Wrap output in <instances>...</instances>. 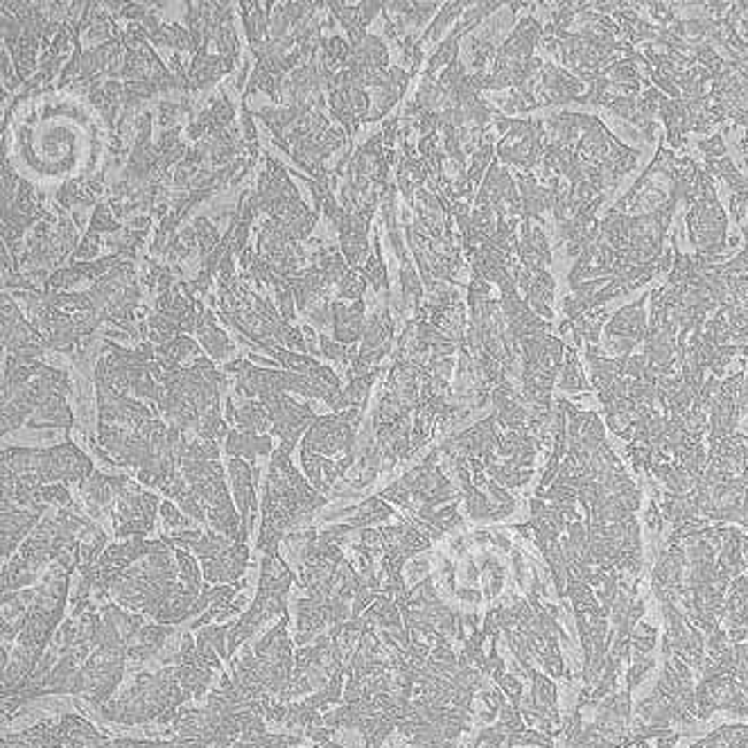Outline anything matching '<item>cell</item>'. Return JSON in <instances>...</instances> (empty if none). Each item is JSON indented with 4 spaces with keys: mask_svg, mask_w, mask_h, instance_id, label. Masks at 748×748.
<instances>
[{
    "mask_svg": "<svg viewBox=\"0 0 748 748\" xmlns=\"http://www.w3.org/2000/svg\"><path fill=\"white\" fill-rule=\"evenodd\" d=\"M633 748H649V739H643V742H637Z\"/></svg>",
    "mask_w": 748,
    "mask_h": 748,
    "instance_id": "obj_36",
    "label": "cell"
},
{
    "mask_svg": "<svg viewBox=\"0 0 748 748\" xmlns=\"http://www.w3.org/2000/svg\"><path fill=\"white\" fill-rule=\"evenodd\" d=\"M195 233H197V243H199V253L202 256H211L220 244V233L218 228L212 227L206 218L195 220Z\"/></svg>",
    "mask_w": 748,
    "mask_h": 748,
    "instance_id": "obj_22",
    "label": "cell"
},
{
    "mask_svg": "<svg viewBox=\"0 0 748 748\" xmlns=\"http://www.w3.org/2000/svg\"><path fill=\"white\" fill-rule=\"evenodd\" d=\"M660 615L665 620V633H662L660 656L678 658L692 669L703 672L706 667V633L690 622L685 613L674 604H658Z\"/></svg>",
    "mask_w": 748,
    "mask_h": 748,
    "instance_id": "obj_5",
    "label": "cell"
},
{
    "mask_svg": "<svg viewBox=\"0 0 748 748\" xmlns=\"http://www.w3.org/2000/svg\"><path fill=\"white\" fill-rule=\"evenodd\" d=\"M158 113H161V127H167V125H173V122L177 120V116L181 113V106L174 104V102H161V106H158Z\"/></svg>",
    "mask_w": 748,
    "mask_h": 748,
    "instance_id": "obj_31",
    "label": "cell"
},
{
    "mask_svg": "<svg viewBox=\"0 0 748 748\" xmlns=\"http://www.w3.org/2000/svg\"><path fill=\"white\" fill-rule=\"evenodd\" d=\"M100 233L89 231L87 238L81 240L80 247L73 253V260H75V263H89V260H91L93 263V258H96L97 251H100Z\"/></svg>",
    "mask_w": 748,
    "mask_h": 748,
    "instance_id": "obj_30",
    "label": "cell"
},
{
    "mask_svg": "<svg viewBox=\"0 0 748 748\" xmlns=\"http://www.w3.org/2000/svg\"><path fill=\"white\" fill-rule=\"evenodd\" d=\"M224 452L228 457H244L251 461L258 455L272 457V435H249L243 430H231L224 441Z\"/></svg>",
    "mask_w": 748,
    "mask_h": 748,
    "instance_id": "obj_10",
    "label": "cell"
},
{
    "mask_svg": "<svg viewBox=\"0 0 748 748\" xmlns=\"http://www.w3.org/2000/svg\"><path fill=\"white\" fill-rule=\"evenodd\" d=\"M362 274H365V279L374 285L375 292H387V289H389L387 267H384V263L380 260V256H371L369 263H366L365 269H362Z\"/></svg>",
    "mask_w": 748,
    "mask_h": 748,
    "instance_id": "obj_27",
    "label": "cell"
},
{
    "mask_svg": "<svg viewBox=\"0 0 748 748\" xmlns=\"http://www.w3.org/2000/svg\"><path fill=\"white\" fill-rule=\"evenodd\" d=\"M649 301V294L637 297L628 305L617 310L611 319H608L606 328H604V349L613 355V358H627L633 355L637 344H643L647 339L649 330V317L644 312V304ZM604 351V353H606Z\"/></svg>",
    "mask_w": 748,
    "mask_h": 748,
    "instance_id": "obj_6",
    "label": "cell"
},
{
    "mask_svg": "<svg viewBox=\"0 0 748 748\" xmlns=\"http://www.w3.org/2000/svg\"><path fill=\"white\" fill-rule=\"evenodd\" d=\"M714 188H717L714 177L703 166L697 174V192H694L692 202L688 204L690 211L685 215V228H688V240L697 249L694 251L697 256L723 263L730 247L729 220H726V212L719 204Z\"/></svg>",
    "mask_w": 748,
    "mask_h": 748,
    "instance_id": "obj_3",
    "label": "cell"
},
{
    "mask_svg": "<svg viewBox=\"0 0 748 748\" xmlns=\"http://www.w3.org/2000/svg\"><path fill=\"white\" fill-rule=\"evenodd\" d=\"M466 3H445L443 7H441L439 16H436L435 20L430 23V27H428V32L423 35V39H420L419 46H423V43H428V41H436L441 36V32L445 30V27L451 26L452 20L459 19L461 14H466Z\"/></svg>",
    "mask_w": 748,
    "mask_h": 748,
    "instance_id": "obj_18",
    "label": "cell"
},
{
    "mask_svg": "<svg viewBox=\"0 0 748 748\" xmlns=\"http://www.w3.org/2000/svg\"><path fill=\"white\" fill-rule=\"evenodd\" d=\"M714 713L748 717V697L735 676L733 647L717 658H706V667L697 685V719L708 721Z\"/></svg>",
    "mask_w": 748,
    "mask_h": 748,
    "instance_id": "obj_4",
    "label": "cell"
},
{
    "mask_svg": "<svg viewBox=\"0 0 748 748\" xmlns=\"http://www.w3.org/2000/svg\"><path fill=\"white\" fill-rule=\"evenodd\" d=\"M557 387L566 394H583V391H592V382L588 380L586 371H583L582 362H579V353L574 346H567L566 362H563L561 375H559Z\"/></svg>",
    "mask_w": 748,
    "mask_h": 748,
    "instance_id": "obj_12",
    "label": "cell"
},
{
    "mask_svg": "<svg viewBox=\"0 0 748 748\" xmlns=\"http://www.w3.org/2000/svg\"><path fill=\"white\" fill-rule=\"evenodd\" d=\"M631 723L647 729L694 726L697 719V688L690 665L678 658H662L660 681L649 697L640 698Z\"/></svg>",
    "mask_w": 748,
    "mask_h": 748,
    "instance_id": "obj_1",
    "label": "cell"
},
{
    "mask_svg": "<svg viewBox=\"0 0 748 748\" xmlns=\"http://www.w3.org/2000/svg\"><path fill=\"white\" fill-rule=\"evenodd\" d=\"M163 518V525H166L167 531H181L190 527V521L183 516V511L174 505L173 500H163L161 509H158Z\"/></svg>",
    "mask_w": 748,
    "mask_h": 748,
    "instance_id": "obj_28",
    "label": "cell"
},
{
    "mask_svg": "<svg viewBox=\"0 0 748 748\" xmlns=\"http://www.w3.org/2000/svg\"><path fill=\"white\" fill-rule=\"evenodd\" d=\"M723 627L733 644L748 643V572L730 583L723 606Z\"/></svg>",
    "mask_w": 748,
    "mask_h": 748,
    "instance_id": "obj_8",
    "label": "cell"
},
{
    "mask_svg": "<svg viewBox=\"0 0 748 748\" xmlns=\"http://www.w3.org/2000/svg\"><path fill=\"white\" fill-rule=\"evenodd\" d=\"M238 430L249 432V435H269L272 432V416L267 407L260 400H247L238 405V416H235Z\"/></svg>",
    "mask_w": 748,
    "mask_h": 748,
    "instance_id": "obj_13",
    "label": "cell"
},
{
    "mask_svg": "<svg viewBox=\"0 0 748 748\" xmlns=\"http://www.w3.org/2000/svg\"><path fill=\"white\" fill-rule=\"evenodd\" d=\"M319 346H321V355L333 362H337L339 366H351L353 365V358H351V346L339 344L335 339L326 337V335H319Z\"/></svg>",
    "mask_w": 748,
    "mask_h": 748,
    "instance_id": "obj_25",
    "label": "cell"
},
{
    "mask_svg": "<svg viewBox=\"0 0 748 748\" xmlns=\"http://www.w3.org/2000/svg\"><path fill=\"white\" fill-rule=\"evenodd\" d=\"M566 597H570L572 602V615H574L579 643H582L583 652V688L595 690V685L602 678L604 667H606L608 652H611V613L599 604L595 588L579 582L572 574H567Z\"/></svg>",
    "mask_w": 748,
    "mask_h": 748,
    "instance_id": "obj_2",
    "label": "cell"
},
{
    "mask_svg": "<svg viewBox=\"0 0 748 748\" xmlns=\"http://www.w3.org/2000/svg\"><path fill=\"white\" fill-rule=\"evenodd\" d=\"M658 643V628L647 622H640L633 628L631 636V658L637 656H652Z\"/></svg>",
    "mask_w": 748,
    "mask_h": 748,
    "instance_id": "obj_19",
    "label": "cell"
},
{
    "mask_svg": "<svg viewBox=\"0 0 748 748\" xmlns=\"http://www.w3.org/2000/svg\"><path fill=\"white\" fill-rule=\"evenodd\" d=\"M400 288H403V297L407 304H419V298L423 297V285L419 281V274L416 269H412L410 263H403V269H400Z\"/></svg>",
    "mask_w": 748,
    "mask_h": 748,
    "instance_id": "obj_24",
    "label": "cell"
},
{
    "mask_svg": "<svg viewBox=\"0 0 748 748\" xmlns=\"http://www.w3.org/2000/svg\"><path fill=\"white\" fill-rule=\"evenodd\" d=\"M690 748H748V726H744V723L721 726Z\"/></svg>",
    "mask_w": 748,
    "mask_h": 748,
    "instance_id": "obj_15",
    "label": "cell"
},
{
    "mask_svg": "<svg viewBox=\"0 0 748 748\" xmlns=\"http://www.w3.org/2000/svg\"><path fill=\"white\" fill-rule=\"evenodd\" d=\"M681 737H682V733H676V730H674V733L665 735V737H658L656 748H674Z\"/></svg>",
    "mask_w": 748,
    "mask_h": 748,
    "instance_id": "obj_34",
    "label": "cell"
},
{
    "mask_svg": "<svg viewBox=\"0 0 748 748\" xmlns=\"http://www.w3.org/2000/svg\"><path fill=\"white\" fill-rule=\"evenodd\" d=\"M197 337H199V346L206 351L211 359L222 362V359H227L228 353L233 351V344L228 342L227 333H222V330L218 328V321H215L212 312H204L202 321H199Z\"/></svg>",
    "mask_w": 748,
    "mask_h": 748,
    "instance_id": "obj_11",
    "label": "cell"
},
{
    "mask_svg": "<svg viewBox=\"0 0 748 748\" xmlns=\"http://www.w3.org/2000/svg\"><path fill=\"white\" fill-rule=\"evenodd\" d=\"M366 289V279L362 269H351L344 279L339 281V297L351 298V301H362V294Z\"/></svg>",
    "mask_w": 748,
    "mask_h": 748,
    "instance_id": "obj_23",
    "label": "cell"
},
{
    "mask_svg": "<svg viewBox=\"0 0 748 748\" xmlns=\"http://www.w3.org/2000/svg\"><path fill=\"white\" fill-rule=\"evenodd\" d=\"M274 358L279 359V365L283 366L285 371H289V374H298V375H312L314 371L321 366L312 355L294 353V351L283 349V346L274 353Z\"/></svg>",
    "mask_w": 748,
    "mask_h": 748,
    "instance_id": "obj_17",
    "label": "cell"
},
{
    "mask_svg": "<svg viewBox=\"0 0 748 748\" xmlns=\"http://www.w3.org/2000/svg\"><path fill=\"white\" fill-rule=\"evenodd\" d=\"M120 224H118V220L112 215V208H109V204H97L96 206V212H93L91 218V231L96 233H118L120 231Z\"/></svg>",
    "mask_w": 748,
    "mask_h": 748,
    "instance_id": "obj_29",
    "label": "cell"
},
{
    "mask_svg": "<svg viewBox=\"0 0 748 748\" xmlns=\"http://www.w3.org/2000/svg\"><path fill=\"white\" fill-rule=\"evenodd\" d=\"M391 516H396L394 506H391L389 502H384L380 496H374L362 502V505L351 513L349 525L353 527V529H369L371 525H380V522L389 521Z\"/></svg>",
    "mask_w": 748,
    "mask_h": 748,
    "instance_id": "obj_14",
    "label": "cell"
},
{
    "mask_svg": "<svg viewBox=\"0 0 748 748\" xmlns=\"http://www.w3.org/2000/svg\"><path fill=\"white\" fill-rule=\"evenodd\" d=\"M365 301H353L351 305L335 301L333 304V333L335 342L355 346L365 335Z\"/></svg>",
    "mask_w": 748,
    "mask_h": 748,
    "instance_id": "obj_9",
    "label": "cell"
},
{
    "mask_svg": "<svg viewBox=\"0 0 748 748\" xmlns=\"http://www.w3.org/2000/svg\"><path fill=\"white\" fill-rule=\"evenodd\" d=\"M480 576H482V586H484V597L489 599V602H496L497 595L502 592V586H505L506 567L497 561V557H493V554H484L480 561Z\"/></svg>",
    "mask_w": 748,
    "mask_h": 748,
    "instance_id": "obj_16",
    "label": "cell"
},
{
    "mask_svg": "<svg viewBox=\"0 0 748 748\" xmlns=\"http://www.w3.org/2000/svg\"><path fill=\"white\" fill-rule=\"evenodd\" d=\"M41 500L46 502L48 506L55 505L59 506V509H68V506L73 505V496L71 490H68V484H61V482L41 486Z\"/></svg>",
    "mask_w": 748,
    "mask_h": 748,
    "instance_id": "obj_26",
    "label": "cell"
},
{
    "mask_svg": "<svg viewBox=\"0 0 748 748\" xmlns=\"http://www.w3.org/2000/svg\"><path fill=\"white\" fill-rule=\"evenodd\" d=\"M333 735H335V730L328 729V726H310V729H305V737L312 739V742H317V744L330 742Z\"/></svg>",
    "mask_w": 748,
    "mask_h": 748,
    "instance_id": "obj_32",
    "label": "cell"
},
{
    "mask_svg": "<svg viewBox=\"0 0 748 748\" xmlns=\"http://www.w3.org/2000/svg\"><path fill=\"white\" fill-rule=\"evenodd\" d=\"M249 563V547L247 543H233L228 550H224L218 557L202 561L204 582L211 586H227V583H238L243 579Z\"/></svg>",
    "mask_w": 748,
    "mask_h": 748,
    "instance_id": "obj_7",
    "label": "cell"
},
{
    "mask_svg": "<svg viewBox=\"0 0 748 748\" xmlns=\"http://www.w3.org/2000/svg\"><path fill=\"white\" fill-rule=\"evenodd\" d=\"M457 597H459L464 604H480L482 602V592L475 590L473 586L457 588Z\"/></svg>",
    "mask_w": 748,
    "mask_h": 748,
    "instance_id": "obj_33",
    "label": "cell"
},
{
    "mask_svg": "<svg viewBox=\"0 0 748 748\" xmlns=\"http://www.w3.org/2000/svg\"><path fill=\"white\" fill-rule=\"evenodd\" d=\"M739 145H742V154H744V158H746V161H748V132H746V136L742 138V143H739Z\"/></svg>",
    "mask_w": 748,
    "mask_h": 748,
    "instance_id": "obj_35",
    "label": "cell"
},
{
    "mask_svg": "<svg viewBox=\"0 0 748 748\" xmlns=\"http://www.w3.org/2000/svg\"><path fill=\"white\" fill-rule=\"evenodd\" d=\"M656 667V658L653 656H637V658H631L628 660V669H627V690L628 692H636V688L640 685V682L647 678V674L652 672V669Z\"/></svg>",
    "mask_w": 748,
    "mask_h": 748,
    "instance_id": "obj_20",
    "label": "cell"
},
{
    "mask_svg": "<svg viewBox=\"0 0 748 748\" xmlns=\"http://www.w3.org/2000/svg\"><path fill=\"white\" fill-rule=\"evenodd\" d=\"M173 633L174 628L167 627V624H145L134 640H138V644H150V647H154L157 652H161V649L166 647V640L173 636Z\"/></svg>",
    "mask_w": 748,
    "mask_h": 748,
    "instance_id": "obj_21",
    "label": "cell"
}]
</instances>
